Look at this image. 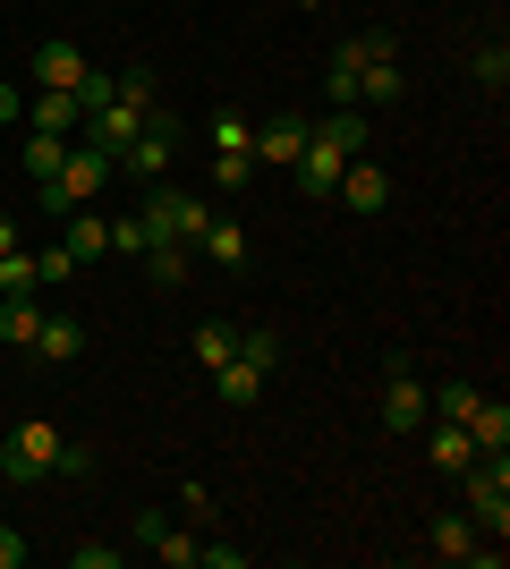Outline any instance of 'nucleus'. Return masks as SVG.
<instances>
[{
	"label": "nucleus",
	"instance_id": "f257e3e1",
	"mask_svg": "<svg viewBox=\"0 0 510 569\" xmlns=\"http://www.w3.org/2000/svg\"><path fill=\"white\" fill-rule=\"evenodd\" d=\"M0 468H9V485H43V476H77V468H86V451H77L51 417H26V426L9 433Z\"/></svg>",
	"mask_w": 510,
	"mask_h": 569
},
{
	"label": "nucleus",
	"instance_id": "f03ea898",
	"mask_svg": "<svg viewBox=\"0 0 510 569\" xmlns=\"http://www.w3.org/2000/svg\"><path fill=\"white\" fill-rule=\"evenodd\" d=\"M460 510L477 519V536H510V451H477L460 468Z\"/></svg>",
	"mask_w": 510,
	"mask_h": 569
},
{
	"label": "nucleus",
	"instance_id": "7ed1b4c3",
	"mask_svg": "<svg viewBox=\"0 0 510 569\" xmlns=\"http://www.w3.org/2000/svg\"><path fill=\"white\" fill-rule=\"evenodd\" d=\"M111 153H94V144H69V162L51 170L43 188H34V204H43V213H77V204H94L102 196V179H111Z\"/></svg>",
	"mask_w": 510,
	"mask_h": 569
},
{
	"label": "nucleus",
	"instance_id": "20e7f679",
	"mask_svg": "<svg viewBox=\"0 0 510 569\" xmlns=\"http://www.w3.org/2000/svg\"><path fill=\"white\" fill-rule=\"evenodd\" d=\"M137 221H146V238H179V247H196V230L213 221V204H204V196H179V188H153Z\"/></svg>",
	"mask_w": 510,
	"mask_h": 569
},
{
	"label": "nucleus",
	"instance_id": "39448f33",
	"mask_svg": "<svg viewBox=\"0 0 510 569\" xmlns=\"http://www.w3.org/2000/svg\"><path fill=\"white\" fill-rule=\"evenodd\" d=\"M374 417H383L391 433H417L426 417H434V408H426V382H417L409 357H391V366H383V408H374Z\"/></svg>",
	"mask_w": 510,
	"mask_h": 569
},
{
	"label": "nucleus",
	"instance_id": "423d86ee",
	"mask_svg": "<svg viewBox=\"0 0 510 569\" xmlns=\"http://www.w3.org/2000/svg\"><path fill=\"white\" fill-rule=\"evenodd\" d=\"M170 153H179V119H170L162 102H153V111H146V128H137V144L120 153V170H137V179L153 188V179L170 170Z\"/></svg>",
	"mask_w": 510,
	"mask_h": 569
},
{
	"label": "nucleus",
	"instance_id": "0eeeda50",
	"mask_svg": "<svg viewBox=\"0 0 510 569\" xmlns=\"http://www.w3.org/2000/svg\"><path fill=\"white\" fill-rule=\"evenodd\" d=\"M247 153H256V170H290L298 153H307V119H298V111H272V119H256Z\"/></svg>",
	"mask_w": 510,
	"mask_h": 569
},
{
	"label": "nucleus",
	"instance_id": "6e6552de",
	"mask_svg": "<svg viewBox=\"0 0 510 569\" xmlns=\"http://www.w3.org/2000/svg\"><path fill=\"white\" fill-rule=\"evenodd\" d=\"M128 536H137L162 569H196V545H204V536H188V527H170L162 510H137V527H128Z\"/></svg>",
	"mask_w": 510,
	"mask_h": 569
},
{
	"label": "nucleus",
	"instance_id": "1a4fd4ad",
	"mask_svg": "<svg viewBox=\"0 0 510 569\" xmlns=\"http://www.w3.org/2000/svg\"><path fill=\"white\" fill-rule=\"evenodd\" d=\"M332 196L349 204V213H383V204H391V170H383V162H366V153H349Z\"/></svg>",
	"mask_w": 510,
	"mask_h": 569
},
{
	"label": "nucleus",
	"instance_id": "9d476101",
	"mask_svg": "<svg viewBox=\"0 0 510 569\" xmlns=\"http://www.w3.org/2000/svg\"><path fill=\"white\" fill-rule=\"evenodd\" d=\"M137 128H146V111H137V102H102V111H86V144H94V153H111V162L137 144Z\"/></svg>",
	"mask_w": 510,
	"mask_h": 569
},
{
	"label": "nucleus",
	"instance_id": "9b49d317",
	"mask_svg": "<svg viewBox=\"0 0 510 569\" xmlns=\"http://www.w3.org/2000/svg\"><path fill=\"white\" fill-rule=\"evenodd\" d=\"M26 77H34L43 94H77V86H86V51H77V43H60V34H51V43L34 51V69H26Z\"/></svg>",
	"mask_w": 510,
	"mask_h": 569
},
{
	"label": "nucleus",
	"instance_id": "f8f14e48",
	"mask_svg": "<svg viewBox=\"0 0 510 569\" xmlns=\"http://www.w3.org/2000/svg\"><path fill=\"white\" fill-rule=\"evenodd\" d=\"M196 256L213 263V272H247V256H256V238H247L239 221H204V230H196Z\"/></svg>",
	"mask_w": 510,
	"mask_h": 569
},
{
	"label": "nucleus",
	"instance_id": "ddd939ff",
	"mask_svg": "<svg viewBox=\"0 0 510 569\" xmlns=\"http://www.w3.org/2000/svg\"><path fill=\"white\" fill-rule=\"evenodd\" d=\"M26 128H43V137H77L86 128V94H26Z\"/></svg>",
	"mask_w": 510,
	"mask_h": 569
},
{
	"label": "nucleus",
	"instance_id": "4468645a",
	"mask_svg": "<svg viewBox=\"0 0 510 569\" xmlns=\"http://www.w3.org/2000/svg\"><path fill=\"white\" fill-rule=\"evenodd\" d=\"M417 433H426V459H434L442 476H460L468 459H477V442H468V426H451V417H426V426H417Z\"/></svg>",
	"mask_w": 510,
	"mask_h": 569
},
{
	"label": "nucleus",
	"instance_id": "2eb2a0df",
	"mask_svg": "<svg viewBox=\"0 0 510 569\" xmlns=\"http://www.w3.org/2000/svg\"><path fill=\"white\" fill-rule=\"evenodd\" d=\"M477 545H486V536H477V519H468V510H442V519L426 527V552H434V561H468Z\"/></svg>",
	"mask_w": 510,
	"mask_h": 569
},
{
	"label": "nucleus",
	"instance_id": "dca6fc26",
	"mask_svg": "<svg viewBox=\"0 0 510 569\" xmlns=\"http://www.w3.org/2000/svg\"><path fill=\"white\" fill-rule=\"evenodd\" d=\"M137 263H146V281H153V289H188V272H196V247H179V238H153V247H146Z\"/></svg>",
	"mask_w": 510,
	"mask_h": 569
},
{
	"label": "nucleus",
	"instance_id": "f3484780",
	"mask_svg": "<svg viewBox=\"0 0 510 569\" xmlns=\"http://www.w3.org/2000/svg\"><path fill=\"white\" fill-rule=\"evenodd\" d=\"M290 179H298V196H332V188H340V153L307 137V153L290 162Z\"/></svg>",
	"mask_w": 510,
	"mask_h": 569
},
{
	"label": "nucleus",
	"instance_id": "a211bd4d",
	"mask_svg": "<svg viewBox=\"0 0 510 569\" xmlns=\"http://www.w3.org/2000/svg\"><path fill=\"white\" fill-rule=\"evenodd\" d=\"M307 137L332 144L340 162H349V153H366V111H323V119H307Z\"/></svg>",
	"mask_w": 510,
	"mask_h": 569
},
{
	"label": "nucleus",
	"instance_id": "6ab92c4d",
	"mask_svg": "<svg viewBox=\"0 0 510 569\" xmlns=\"http://www.w3.org/2000/svg\"><path fill=\"white\" fill-rule=\"evenodd\" d=\"M213 382H221V408H256V400H264V366H247V357L213 366Z\"/></svg>",
	"mask_w": 510,
	"mask_h": 569
},
{
	"label": "nucleus",
	"instance_id": "aec40b11",
	"mask_svg": "<svg viewBox=\"0 0 510 569\" xmlns=\"http://www.w3.org/2000/svg\"><path fill=\"white\" fill-rule=\"evenodd\" d=\"M460 426H468V442H477V451H510V408H502V400H477Z\"/></svg>",
	"mask_w": 510,
	"mask_h": 569
},
{
	"label": "nucleus",
	"instance_id": "412c9836",
	"mask_svg": "<svg viewBox=\"0 0 510 569\" xmlns=\"http://www.w3.org/2000/svg\"><path fill=\"white\" fill-rule=\"evenodd\" d=\"M69 230H60V247H69L77 263H94V256H111V221H94V213H60Z\"/></svg>",
	"mask_w": 510,
	"mask_h": 569
},
{
	"label": "nucleus",
	"instance_id": "4be33fe9",
	"mask_svg": "<svg viewBox=\"0 0 510 569\" xmlns=\"http://www.w3.org/2000/svg\"><path fill=\"white\" fill-rule=\"evenodd\" d=\"M400 94H409L400 60H366V69H358V111H366V102H400Z\"/></svg>",
	"mask_w": 510,
	"mask_h": 569
},
{
	"label": "nucleus",
	"instance_id": "5701e85b",
	"mask_svg": "<svg viewBox=\"0 0 510 569\" xmlns=\"http://www.w3.org/2000/svg\"><path fill=\"white\" fill-rule=\"evenodd\" d=\"M34 332H43V307H34V289H26V298H0V340L34 349Z\"/></svg>",
	"mask_w": 510,
	"mask_h": 569
},
{
	"label": "nucleus",
	"instance_id": "b1692460",
	"mask_svg": "<svg viewBox=\"0 0 510 569\" xmlns=\"http://www.w3.org/2000/svg\"><path fill=\"white\" fill-rule=\"evenodd\" d=\"M77 349H86V332H77L69 315H43V332H34V357H51V366H69Z\"/></svg>",
	"mask_w": 510,
	"mask_h": 569
},
{
	"label": "nucleus",
	"instance_id": "393cba45",
	"mask_svg": "<svg viewBox=\"0 0 510 569\" xmlns=\"http://www.w3.org/2000/svg\"><path fill=\"white\" fill-rule=\"evenodd\" d=\"M60 162H69V137H43V128H34V137H26V179L43 188V179H51Z\"/></svg>",
	"mask_w": 510,
	"mask_h": 569
},
{
	"label": "nucleus",
	"instance_id": "a878e982",
	"mask_svg": "<svg viewBox=\"0 0 510 569\" xmlns=\"http://www.w3.org/2000/svg\"><path fill=\"white\" fill-rule=\"evenodd\" d=\"M468 77H477L486 94H502V86H510V51H502V34H493V43H477V60H468Z\"/></svg>",
	"mask_w": 510,
	"mask_h": 569
},
{
	"label": "nucleus",
	"instance_id": "bb28decb",
	"mask_svg": "<svg viewBox=\"0 0 510 569\" xmlns=\"http://www.w3.org/2000/svg\"><path fill=\"white\" fill-rule=\"evenodd\" d=\"M230 357H239V332H230V323H204V332H196V366H204V375L230 366Z\"/></svg>",
	"mask_w": 510,
	"mask_h": 569
},
{
	"label": "nucleus",
	"instance_id": "cd10ccee",
	"mask_svg": "<svg viewBox=\"0 0 510 569\" xmlns=\"http://www.w3.org/2000/svg\"><path fill=\"white\" fill-rule=\"evenodd\" d=\"M247 179H256V153H213V188L221 196H239Z\"/></svg>",
	"mask_w": 510,
	"mask_h": 569
},
{
	"label": "nucleus",
	"instance_id": "c85d7f7f",
	"mask_svg": "<svg viewBox=\"0 0 510 569\" xmlns=\"http://www.w3.org/2000/svg\"><path fill=\"white\" fill-rule=\"evenodd\" d=\"M111 102H137V111H153V69H120V77H111Z\"/></svg>",
	"mask_w": 510,
	"mask_h": 569
},
{
	"label": "nucleus",
	"instance_id": "c756f323",
	"mask_svg": "<svg viewBox=\"0 0 510 569\" xmlns=\"http://www.w3.org/2000/svg\"><path fill=\"white\" fill-rule=\"evenodd\" d=\"M77 272H86V263H77L69 247H43V256H34V281H43V289L51 281H77Z\"/></svg>",
	"mask_w": 510,
	"mask_h": 569
},
{
	"label": "nucleus",
	"instance_id": "7c9ffc66",
	"mask_svg": "<svg viewBox=\"0 0 510 569\" xmlns=\"http://www.w3.org/2000/svg\"><path fill=\"white\" fill-rule=\"evenodd\" d=\"M247 137H256V119H239V111L213 119V153H247Z\"/></svg>",
	"mask_w": 510,
	"mask_h": 569
},
{
	"label": "nucleus",
	"instance_id": "2f4dec72",
	"mask_svg": "<svg viewBox=\"0 0 510 569\" xmlns=\"http://www.w3.org/2000/svg\"><path fill=\"white\" fill-rule=\"evenodd\" d=\"M239 357L272 375V366H281V332H239Z\"/></svg>",
	"mask_w": 510,
	"mask_h": 569
},
{
	"label": "nucleus",
	"instance_id": "473e14b6",
	"mask_svg": "<svg viewBox=\"0 0 510 569\" xmlns=\"http://www.w3.org/2000/svg\"><path fill=\"white\" fill-rule=\"evenodd\" d=\"M128 545H69V569H120Z\"/></svg>",
	"mask_w": 510,
	"mask_h": 569
},
{
	"label": "nucleus",
	"instance_id": "72a5a7b5",
	"mask_svg": "<svg viewBox=\"0 0 510 569\" xmlns=\"http://www.w3.org/2000/svg\"><path fill=\"white\" fill-rule=\"evenodd\" d=\"M146 247H153V238H146V221H137V213L111 221V256H146Z\"/></svg>",
	"mask_w": 510,
	"mask_h": 569
},
{
	"label": "nucleus",
	"instance_id": "f704fd0d",
	"mask_svg": "<svg viewBox=\"0 0 510 569\" xmlns=\"http://www.w3.org/2000/svg\"><path fill=\"white\" fill-rule=\"evenodd\" d=\"M26 561V536H18V527H0V569H18Z\"/></svg>",
	"mask_w": 510,
	"mask_h": 569
},
{
	"label": "nucleus",
	"instance_id": "c9c22d12",
	"mask_svg": "<svg viewBox=\"0 0 510 569\" xmlns=\"http://www.w3.org/2000/svg\"><path fill=\"white\" fill-rule=\"evenodd\" d=\"M9 119H18V86H9V77H0V128H9Z\"/></svg>",
	"mask_w": 510,
	"mask_h": 569
},
{
	"label": "nucleus",
	"instance_id": "e433bc0d",
	"mask_svg": "<svg viewBox=\"0 0 510 569\" xmlns=\"http://www.w3.org/2000/svg\"><path fill=\"white\" fill-rule=\"evenodd\" d=\"M0 256H18V221H0Z\"/></svg>",
	"mask_w": 510,
	"mask_h": 569
},
{
	"label": "nucleus",
	"instance_id": "4c0bfd02",
	"mask_svg": "<svg viewBox=\"0 0 510 569\" xmlns=\"http://www.w3.org/2000/svg\"><path fill=\"white\" fill-rule=\"evenodd\" d=\"M298 9H323V0H298Z\"/></svg>",
	"mask_w": 510,
	"mask_h": 569
},
{
	"label": "nucleus",
	"instance_id": "58836bf2",
	"mask_svg": "<svg viewBox=\"0 0 510 569\" xmlns=\"http://www.w3.org/2000/svg\"><path fill=\"white\" fill-rule=\"evenodd\" d=\"M0 485H9V468H0Z\"/></svg>",
	"mask_w": 510,
	"mask_h": 569
}]
</instances>
